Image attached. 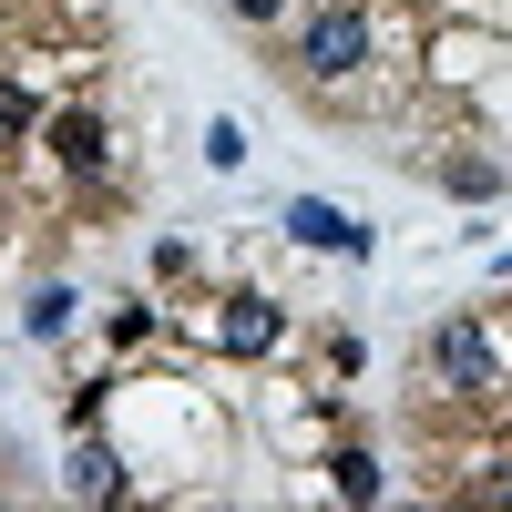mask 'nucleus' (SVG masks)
I'll list each match as a JSON object with an SVG mask.
<instances>
[{"mask_svg":"<svg viewBox=\"0 0 512 512\" xmlns=\"http://www.w3.org/2000/svg\"><path fill=\"white\" fill-rule=\"evenodd\" d=\"M41 144H52V164H62L72 185H103V175H113V123H103L93 103H62L52 123H41Z\"/></svg>","mask_w":512,"mask_h":512,"instance_id":"obj_3","label":"nucleus"},{"mask_svg":"<svg viewBox=\"0 0 512 512\" xmlns=\"http://www.w3.org/2000/svg\"><path fill=\"white\" fill-rule=\"evenodd\" d=\"M236 21H287V0H226Z\"/></svg>","mask_w":512,"mask_h":512,"instance_id":"obj_12","label":"nucleus"},{"mask_svg":"<svg viewBox=\"0 0 512 512\" xmlns=\"http://www.w3.org/2000/svg\"><path fill=\"white\" fill-rule=\"evenodd\" d=\"M441 185H451L461 205H482V195H502V164H482V154H451V164H441Z\"/></svg>","mask_w":512,"mask_h":512,"instance_id":"obj_7","label":"nucleus"},{"mask_svg":"<svg viewBox=\"0 0 512 512\" xmlns=\"http://www.w3.org/2000/svg\"><path fill=\"white\" fill-rule=\"evenodd\" d=\"M287 338V308L277 297H226V318H216V349H236V359H267Z\"/></svg>","mask_w":512,"mask_h":512,"instance_id":"obj_4","label":"nucleus"},{"mask_svg":"<svg viewBox=\"0 0 512 512\" xmlns=\"http://www.w3.org/2000/svg\"><path fill=\"white\" fill-rule=\"evenodd\" d=\"M205 164H226V175L246 164V134H236V123H205Z\"/></svg>","mask_w":512,"mask_h":512,"instance_id":"obj_11","label":"nucleus"},{"mask_svg":"<svg viewBox=\"0 0 512 512\" xmlns=\"http://www.w3.org/2000/svg\"><path fill=\"white\" fill-rule=\"evenodd\" d=\"M62 482H72V492H82V502H123V461H113V451H103V441H82V451H72V461H62Z\"/></svg>","mask_w":512,"mask_h":512,"instance_id":"obj_6","label":"nucleus"},{"mask_svg":"<svg viewBox=\"0 0 512 512\" xmlns=\"http://www.w3.org/2000/svg\"><path fill=\"white\" fill-rule=\"evenodd\" d=\"M287 236H297V246H328V256H369V226H349V216H338V205H318V195L287 205Z\"/></svg>","mask_w":512,"mask_h":512,"instance_id":"obj_5","label":"nucleus"},{"mask_svg":"<svg viewBox=\"0 0 512 512\" xmlns=\"http://www.w3.org/2000/svg\"><path fill=\"white\" fill-rule=\"evenodd\" d=\"M72 318H82V297H72V287H41L31 308H21V328H31V338H62Z\"/></svg>","mask_w":512,"mask_h":512,"instance_id":"obj_8","label":"nucleus"},{"mask_svg":"<svg viewBox=\"0 0 512 512\" xmlns=\"http://www.w3.org/2000/svg\"><path fill=\"white\" fill-rule=\"evenodd\" d=\"M379 52V21H369V0H328V11H308V31H297V82H318V93H338V82H359Z\"/></svg>","mask_w":512,"mask_h":512,"instance_id":"obj_1","label":"nucleus"},{"mask_svg":"<svg viewBox=\"0 0 512 512\" xmlns=\"http://www.w3.org/2000/svg\"><path fill=\"white\" fill-rule=\"evenodd\" d=\"M328 482H338V502H379V461H369V451H338Z\"/></svg>","mask_w":512,"mask_h":512,"instance_id":"obj_9","label":"nucleus"},{"mask_svg":"<svg viewBox=\"0 0 512 512\" xmlns=\"http://www.w3.org/2000/svg\"><path fill=\"white\" fill-rule=\"evenodd\" d=\"M31 123H41V103L21 93V82H0V144H21V134H31Z\"/></svg>","mask_w":512,"mask_h":512,"instance_id":"obj_10","label":"nucleus"},{"mask_svg":"<svg viewBox=\"0 0 512 512\" xmlns=\"http://www.w3.org/2000/svg\"><path fill=\"white\" fill-rule=\"evenodd\" d=\"M431 379H441V390H461V400L492 390V379H502L492 318H441V328H431Z\"/></svg>","mask_w":512,"mask_h":512,"instance_id":"obj_2","label":"nucleus"}]
</instances>
